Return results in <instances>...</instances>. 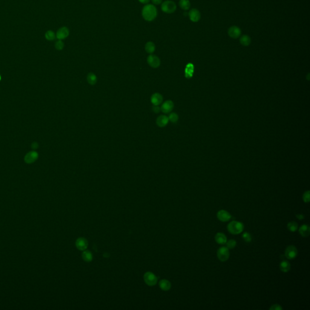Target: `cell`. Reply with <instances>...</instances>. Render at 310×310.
I'll use <instances>...</instances> for the list:
<instances>
[{"mask_svg": "<svg viewBox=\"0 0 310 310\" xmlns=\"http://www.w3.org/2000/svg\"><path fill=\"white\" fill-rule=\"evenodd\" d=\"M157 15V9L154 5L147 4L142 8V16L143 18L147 21H153L156 18Z\"/></svg>", "mask_w": 310, "mask_h": 310, "instance_id": "cell-1", "label": "cell"}, {"mask_svg": "<svg viewBox=\"0 0 310 310\" xmlns=\"http://www.w3.org/2000/svg\"><path fill=\"white\" fill-rule=\"evenodd\" d=\"M244 224L239 221H233L229 224L227 226V230L229 232L233 235H238L242 233L244 230Z\"/></svg>", "mask_w": 310, "mask_h": 310, "instance_id": "cell-2", "label": "cell"}, {"mask_svg": "<svg viewBox=\"0 0 310 310\" xmlns=\"http://www.w3.org/2000/svg\"><path fill=\"white\" fill-rule=\"evenodd\" d=\"M176 3L171 1V0H167L161 3V10L166 14H173L176 10Z\"/></svg>", "mask_w": 310, "mask_h": 310, "instance_id": "cell-3", "label": "cell"}, {"mask_svg": "<svg viewBox=\"0 0 310 310\" xmlns=\"http://www.w3.org/2000/svg\"><path fill=\"white\" fill-rule=\"evenodd\" d=\"M217 256L221 262H225L227 260L230 256L229 249H228L226 247H220L217 251Z\"/></svg>", "mask_w": 310, "mask_h": 310, "instance_id": "cell-4", "label": "cell"}, {"mask_svg": "<svg viewBox=\"0 0 310 310\" xmlns=\"http://www.w3.org/2000/svg\"><path fill=\"white\" fill-rule=\"evenodd\" d=\"M297 255V250L294 245L288 246L285 251V256L288 259H293Z\"/></svg>", "mask_w": 310, "mask_h": 310, "instance_id": "cell-5", "label": "cell"}, {"mask_svg": "<svg viewBox=\"0 0 310 310\" xmlns=\"http://www.w3.org/2000/svg\"><path fill=\"white\" fill-rule=\"evenodd\" d=\"M145 282L149 286H153L156 284L158 279L156 276L151 272H147L145 274L144 276Z\"/></svg>", "mask_w": 310, "mask_h": 310, "instance_id": "cell-6", "label": "cell"}, {"mask_svg": "<svg viewBox=\"0 0 310 310\" xmlns=\"http://www.w3.org/2000/svg\"><path fill=\"white\" fill-rule=\"evenodd\" d=\"M147 63L153 68H158L161 65V60L157 56L150 55L147 57Z\"/></svg>", "mask_w": 310, "mask_h": 310, "instance_id": "cell-7", "label": "cell"}, {"mask_svg": "<svg viewBox=\"0 0 310 310\" xmlns=\"http://www.w3.org/2000/svg\"><path fill=\"white\" fill-rule=\"evenodd\" d=\"M174 108V103L171 100H168L164 102L161 108V110L164 113H170Z\"/></svg>", "mask_w": 310, "mask_h": 310, "instance_id": "cell-8", "label": "cell"}, {"mask_svg": "<svg viewBox=\"0 0 310 310\" xmlns=\"http://www.w3.org/2000/svg\"><path fill=\"white\" fill-rule=\"evenodd\" d=\"M229 35L233 39H237L241 35V30L237 26H232L228 30Z\"/></svg>", "mask_w": 310, "mask_h": 310, "instance_id": "cell-9", "label": "cell"}, {"mask_svg": "<svg viewBox=\"0 0 310 310\" xmlns=\"http://www.w3.org/2000/svg\"><path fill=\"white\" fill-rule=\"evenodd\" d=\"M69 35V30L67 27H62L58 29L56 32V37L59 40H62L66 39Z\"/></svg>", "mask_w": 310, "mask_h": 310, "instance_id": "cell-10", "label": "cell"}, {"mask_svg": "<svg viewBox=\"0 0 310 310\" xmlns=\"http://www.w3.org/2000/svg\"><path fill=\"white\" fill-rule=\"evenodd\" d=\"M188 17L192 22L196 23L200 19V13L197 9H193L190 11L188 13Z\"/></svg>", "mask_w": 310, "mask_h": 310, "instance_id": "cell-11", "label": "cell"}, {"mask_svg": "<svg viewBox=\"0 0 310 310\" xmlns=\"http://www.w3.org/2000/svg\"><path fill=\"white\" fill-rule=\"evenodd\" d=\"M218 219L222 222H227L231 219V215L227 211L222 210L217 213Z\"/></svg>", "mask_w": 310, "mask_h": 310, "instance_id": "cell-12", "label": "cell"}, {"mask_svg": "<svg viewBox=\"0 0 310 310\" xmlns=\"http://www.w3.org/2000/svg\"><path fill=\"white\" fill-rule=\"evenodd\" d=\"M38 157V154L36 152H30L26 154L24 157V161L27 164L34 163Z\"/></svg>", "mask_w": 310, "mask_h": 310, "instance_id": "cell-13", "label": "cell"}, {"mask_svg": "<svg viewBox=\"0 0 310 310\" xmlns=\"http://www.w3.org/2000/svg\"><path fill=\"white\" fill-rule=\"evenodd\" d=\"M150 99L153 106H159L163 101V97L160 93H155L152 95Z\"/></svg>", "mask_w": 310, "mask_h": 310, "instance_id": "cell-14", "label": "cell"}, {"mask_svg": "<svg viewBox=\"0 0 310 310\" xmlns=\"http://www.w3.org/2000/svg\"><path fill=\"white\" fill-rule=\"evenodd\" d=\"M88 242L85 238H79L76 241V247L80 250H84L87 248Z\"/></svg>", "mask_w": 310, "mask_h": 310, "instance_id": "cell-15", "label": "cell"}, {"mask_svg": "<svg viewBox=\"0 0 310 310\" xmlns=\"http://www.w3.org/2000/svg\"><path fill=\"white\" fill-rule=\"evenodd\" d=\"M168 118L165 115H160L157 118L156 124L160 127H164L166 126L168 123Z\"/></svg>", "mask_w": 310, "mask_h": 310, "instance_id": "cell-16", "label": "cell"}, {"mask_svg": "<svg viewBox=\"0 0 310 310\" xmlns=\"http://www.w3.org/2000/svg\"><path fill=\"white\" fill-rule=\"evenodd\" d=\"M215 241L218 244L223 245L227 242V239L226 236L224 233H218L215 236Z\"/></svg>", "mask_w": 310, "mask_h": 310, "instance_id": "cell-17", "label": "cell"}, {"mask_svg": "<svg viewBox=\"0 0 310 310\" xmlns=\"http://www.w3.org/2000/svg\"><path fill=\"white\" fill-rule=\"evenodd\" d=\"M299 232L302 236L308 237L310 234V228L307 225H303L299 228Z\"/></svg>", "mask_w": 310, "mask_h": 310, "instance_id": "cell-18", "label": "cell"}, {"mask_svg": "<svg viewBox=\"0 0 310 310\" xmlns=\"http://www.w3.org/2000/svg\"><path fill=\"white\" fill-rule=\"evenodd\" d=\"M280 270L283 273H287L289 271L291 268V265L289 262L286 260H283L280 264Z\"/></svg>", "mask_w": 310, "mask_h": 310, "instance_id": "cell-19", "label": "cell"}, {"mask_svg": "<svg viewBox=\"0 0 310 310\" xmlns=\"http://www.w3.org/2000/svg\"><path fill=\"white\" fill-rule=\"evenodd\" d=\"M155 49H156V46L153 42L149 41L145 44V50L147 53L152 54L155 51Z\"/></svg>", "mask_w": 310, "mask_h": 310, "instance_id": "cell-20", "label": "cell"}, {"mask_svg": "<svg viewBox=\"0 0 310 310\" xmlns=\"http://www.w3.org/2000/svg\"><path fill=\"white\" fill-rule=\"evenodd\" d=\"M159 286L160 288L164 290V291H168L171 288V283L170 282L165 279L161 280L159 282Z\"/></svg>", "mask_w": 310, "mask_h": 310, "instance_id": "cell-21", "label": "cell"}, {"mask_svg": "<svg viewBox=\"0 0 310 310\" xmlns=\"http://www.w3.org/2000/svg\"><path fill=\"white\" fill-rule=\"evenodd\" d=\"M97 77H96V75L94 74L93 73H89L87 75V81L89 84H90L91 85L96 84V83L97 82Z\"/></svg>", "mask_w": 310, "mask_h": 310, "instance_id": "cell-22", "label": "cell"}, {"mask_svg": "<svg viewBox=\"0 0 310 310\" xmlns=\"http://www.w3.org/2000/svg\"><path fill=\"white\" fill-rule=\"evenodd\" d=\"M179 5L180 8L184 11H188L191 6L189 0H179Z\"/></svg>", "mask_w": 310, "mask_h": 310, "instance_id": "cell-23", "label": "cell"}, {"mask_svg": "<svg viewBox=\"0 0 310 310\" xmlns=\"http://www.w3.org/2000/svg\"><path fill=\"white\" fill-rule=\"evenodd\" d=\"M251 42V38L246 35H242L240 38V43L244 46H248Z\"/></svg>", "mask_w": 310, "mask_h": 310, "instance_id": "cell-24", "label": "cell"}, {"mask_svg": "<svg viewBox=\"0 0 310 310\" xmlns=\"http://www.w3.org/2000/svg\"><path fill=\"white\" fill-rule=\"evenodd\" d=\"M194 72V67L191 64H188L185 69V76L187 78H190L192 76Z\"/></svg>", "mask_w": 310, "mask_h": 310, "instance_id": "cell-25", "label": "cell"}, {"mask_svg": "<svg viewBox=\"0 0 310 310\" xmlns=\"http://www.w3.org/2000/svg\"><path fill=\"white\" fill-rule=\"evenodd\" d=\"M82 257L84 260H85V262H90L93 259L92 254L88 251H84L82 253Z\"/></svg>", "mask_w": 310, "mask_h": 310, "instance_id": "cell-26", "label": "cell"}, {"mask_svg": "<svg viewBox=\"0 0 310 310\" xmlns=\"http://www.w3.org/2000/svg\"><path fill=\"white\" fill-rule=\"evenodd\" d=\"M287 228L290 232H294L298 229V225L296 222H290L287 224Z\"/></svg>", "mask_w": 310, "mask_h": 310, "instance_id": "cell-27", "label": "cell"}, {"mask_svg": "<svg viewBox=\"0 0 310 310\" xmlns=\"http://www.w3.org/2000/svg\"><path fill=\"white\" fill-rule=\"evenodd\" d=\"M45 37L48 41H53L56 38V34L52 30H48L45 34Z\"/></svg>", "mask_w": 310, "mask_h": 310, "instance_id": "cell-28", "label": "cell"}, {"mask_svg": "<svg viewBox=\"0 0 310 310\" xmlns=\"http://www.w3.org/2000/svg\"><path fill=\"white\" fill-rule=\"evenodd\" d=\"M168 118L169 121L173 123H176L179 120V117L176 113H170Z\"/></svg>", "mask_w": 310, "mask_h": 310, "instance_id": "cell-29", "label": "cell"}, {"mask_svg": "<svg viewBox=\"0 0 310 310\" xmlns=\"http://www.w3.org/2000/svg\"><path fill=\"white\" fill-rule=\"evenodd\" d=\"M225 244H226V245H227L226 247L228 249H233L236 245V241L235 240H234V239H230L228 242L227 241V242Z\"/></svg>", "mask_w": 310, "mask_h": 310, "instance_id": "cell-30", "label": "cell"}, {"mask_svg": "<svg viewBox=\"0 0 310 310\" xmlns=\"http://www.w3.org/2000/svg\"><path fill=\"white\" fill-rule=\"evenodd\" d=\"M242 237L243 239L244 240V241H245V242H246L249 243V242H251V235H250L249 233H248V232H245V233H244L242 234Z\"/></svg>", "mask_w": 310, "mask_h": 310, "instance_id": "cell-31", "label": "cell"}, {"mask_svg": "<svg viewBox=\"0 0 310 310\" xmlns=\"http://www.w3.org/2000/svg\"><path fill=\"white\" fill-rule=\"evenodd\" d=\"M55 47L56 48V50H61L63 49L64 47V43L62 41V40H59L58 41L56 42L55 43Z\"/></svg>", "mask_w": 310, "mask_h": 310, "instance_id": "cell-32", "label": "cell"}, {"mask_svg": "<svg viewBox=\"0 0 310 310\" xmlns=\"http://www.w3.org/2000/svg\"><path fill=\"white\" fill-rule=\"evenodd\" d=\"M309 193H310L309 191H306L303 194V200L306 203H308L309 202V200H310Z\"/></svg>", "mask_w": 310, "mask_h": 310, "instance_id": "cell-33", "label": "cell"}, {"mask_svg": "<svg viewBox=\"0 0 310 310\" xmlns=\"http://www.w3.org/2000/svg\"><path fill=\"white\" fill-rule=\"evenodd\" d=\"M270 310H282V306L279 305V304H275V305H273L272 306H271L270 308Z\"/></svg>", "mask_w": 310, "mask_h": 310, "instance_id": "cell-34", "label": "cell"}, {"mask_svg": "<svg viewBox=\"0 0 310 310\" xmlns=\"http://www.w3.org/2000/svg\"><path fill=\"white\" fill-rule=\"evenodd\" d=\"M152 110L153 111L156 113H159L160 111H161V108L158 106H153V107H152Z\"/></svg>", "mask_w": 310, "mask_h": 310, "instance_id": "cell-35", "label": "cell"}, {"mask_svg": "<svg viewBox=\"0 0 310 310\" xmlns=\"http://www.w3.org/2000/svg\"><path fill=\"white\" fill-rule=\"evenodd\" d=\"M152 2L154 5H159L162 3V0H152Z\"/></svg>", "mask_w": 310, "mask_h": 310, "instance_id": "cell-36", "label": "cell"}, {"mask_svg": "<svg viewBox=\"0 0 310 310\" xmlns=\"http://www.w3.org/2000/svg\"><path fill=\"white\" fill-rule=\"evenodd\" d=\"M296 218L299 220H302L304 219V216L302 214H297V215H296Z\"/></svg>", "mask_w": 310, "mask_h": 310, "instance_id": "cell-37", "label": "cell"}, {"mask_svg": "<svg viewBox=\"0 0 310 310\" xmlns=\"http://www.w3.org/2000/svg\"><path fill=\"white\" fill-rule=\"evenodd\" d=\"M138 1L142 3V4H145V5H147L149 3L150 0H138Z\"/></svg>", "mask_w": 310, "mask_h": 310, "instance_id": "cell-38", "label": "cell"}, {"mask_svg": "<svg viewBox=\"0 0 310 310\" xmlns=\"http://www.w3.org/2000/svg\"><path fill=\"white\" fill-rule=\"evenodd\" d=\"M38 147V144L37 142H33L32 144V148L33 149H37Z\"/></svg>", "mask_w": 310, "mask_h": 310, "instance_id": "cell-39", "label": "cell"}, {"mask_svg": "<svg viewBox=\"0 0 310 310\" xmlns=\"http://www.w3.org/2000/svg\"><path fill=\"white\" fill-rule=\"evenodd\" d=\"M1 79H2V77H1V75H0V81H1Z\"/></svg>", "mask_w": 310, "mask_h": 310, "instance_id": "cell-40", "label": "cell"}]
</instances>
